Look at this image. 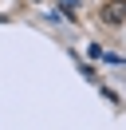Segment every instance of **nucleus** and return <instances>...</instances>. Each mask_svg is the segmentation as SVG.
Masks as SVG:
<instances>
[{
    "label": "nucleus",
    "instance_id": "1",
    "mask_svg": "<svg viewBox=\"0 0 126 130\" xmlns=\"http://www.w3.org/2000/svg\"><path fill=\"white\" fill-rule=\"evenodd\" d=\"M99 16L106 20V24H122V20H126V0H106Z\"/></svg>",
    "mask_w": 126,
    "mask_h": 130
}]
</instances>
